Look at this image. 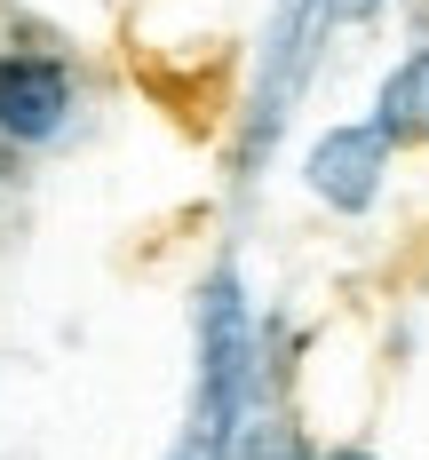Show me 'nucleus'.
Here are the masks:
<instances>
[{
  "label": "nucleus",
  "mask_w": 429,
  "mask_h": 460,
  "mask_svg": "<svg viewBox=\"0 0 429 460\" xmlns=\"http://www.w3.org/2000/svg\"><path fill=\"white\" fill-rule=\"evenodd\" d=\"M191 333H199V381H191V420H183L167 460H255L263 341H255V310H246L238 262H215L199 278Z\"/></svg>",
  "instance_id": "1"
},
{
  "label": "nucleus",
  "mask_w": 429,
  "mask_h": 460,
  "mask_svg": "<svg viewBox=\"0 0 429 460\" xmlns=\"http://www.w3.org/2000/svg\"><path fill=\"white\" fill-rule=\"evenodd\" d=\"M334 32L326 0H279L271 24H263V72H255V95H246V119H238V175H255V159H271L279 128L294 119V103L310 88V64Z\"/></svg>",
  "instance_id": "2"
},
{
  "label": "nucleus",
  "mask_w": 429,
  "mask_h": 460,
  "mask_svg": "<svg viewBox=\"0 0 429 460\" xmlns=\"http://www.w3.org/2000/svg\"><path fill=\"white\" fill-rule=\"evenodd\" d=\"M389 151L398 143L381 136L374 119H350V128H326V136L310 143V159H302V183L310 199H326L334 215H366L381 199V175H389Z\"/></svg>",
  "instance_id": "3"
},
{
  "label": "nucleus",
  "mask_w": 429,
  "mask_h": 460,
  "mask_svg": "<svg viewBox=\"0 0 429 460\" xmlns=\"http://www.w3.org/2000/svg\"><path fill=\"white\" fill-rule=\"evenodd\" d=\"M64 119H72V72H64V56L8 48L0 56V136L8 143H48Z\"/></svg>",
  "instance_id": "4"
},
{
  "label": "nucleus",
  "mask_w": 429,
  "mask_h": 460,
  "mask_svg": "<svg viewBox=\"0 0 429 460\" xmlns=\"http://www.w3.org/2000/svg\"><path fill=\"white\" fill-rule=\"evenodd\" d=\"M374 128L398 143V151H406V143H429V40L389 64V80H381V95H374Z\"/></svg>",
  "instance_id": "5"
},
{
  "label": "nucleus",
  "mask_w": 429,
  "mask_h": 460,
  "mask_svg": "<svg viewBox=\"0 0 429 460\" xmlns=\"http://www.w3.org/2000/svg\"><path fill=\"white\" fill-rule=\"evenodd\" d=\"M326 8H334V24H366L381 0H326Z\"/></svg>",
  "instance_id": "6"
},
{
  "label": "nucleus",
  "mask_w": 429,
  "mask_h": 460,
  "mask_svg": "<svg viewBox=\"0 0 429 460\" xmlns=\"http://www.w3.org/2000/svg\"><path fill=\"white\" fill-rule=\"evenodd\" d=\"M318 460H374V453H366V445H326Z\"/></svg>",
  "instance_id": "7"
}]
</instances>
